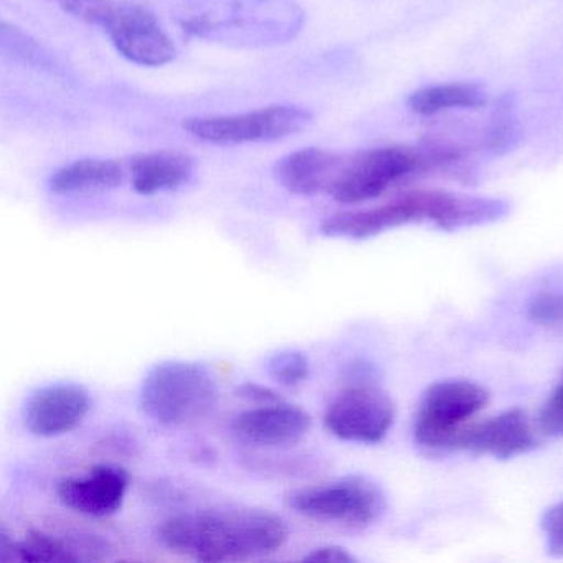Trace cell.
I'll return each instance as SVG.
<instances>
[{"label":"cell","mask_w":563,"mask_h":563,"mask_svg":"<svg viewBox=\"0 0 563 563\" xmlns=\"http://www.w3.org/2000/svg\"><path fill=\"white\" fill-rule=\"evenodd\" d=\"M65 14L107 32L120 14L121 0H51Z\"/></svg>","instance_id":"obj_22"},{"label":"cell","mask_w":563,"mask_h":563,"mask_svg":"<svg viewBox=\"0 0 563 563\" xmlns=\"http://www.w3.org/2000/svg\"><path fill=\"white\" fill-rule=\"evenodd\" d=\"M344 157L319 147H306L276 163V180L295 196L329 194Z\"/></svg>","instance_id":"obj_16"},{"label":"cell","mask_w":563,"mask_h":563,"mask_svg":"<svg viewBox=\"0 0 563 563\" xmlns=\"http://www.w3.org/2000/svg\"><path fill=\"white\" fill-rule=\"evenodd\" d=\"M157 539L170 552L200 562H239L282 549L288 526L266 509L227 507L169 517L157 529Z\"/></svg>","instance_id":"obj_1"},{"label":"cell","mask_w":563,"mask_h":563,"mask_svg":"<svg viewBox=\"0 0 563 563\" xmlns=\"http://www.w3.org/2000/svg\"><path fill=\"white\" fill-rule=\"evenodd\" d=\"M124 183V169L113 159H80L52 174L48 189L58 196L103 192Z\"/></svg>","instance_id":"obj_18"},{"label":"cell","mask_w":563,"mask_h":563,"mask_svg":"<svg viewBox=\"0 0 563 563\" xmlns=\"http://www.w3.org/2000/svg\"><path fill=\"white\" fill-rule=\"evenodd\" d=\"M302 560H306V562L352 563L355 562V556L351 555V553L342 549V547L324 545L311 550Z\"/></svg>","instance_id":"obj_28"},{"label":"cell","mask_w":563,"mask_h":563,"mask_svg":"<svg viewBox=\"0 0 563 563\" xmlns=\"http://www.w3.org/2000/svg\"><path fill=\"white\" fill-rule=\"evenodd\" d=\"M196 164L192 157L176 151L140 154L130 163L133 187L141 196L173 192L192 179Z\"/></svg>","instance_id":"obj_17"},{"label":"cell","mask_w":563,"mask_h":563,"mask_svg":"<svg viewBox=\"0 0 563 563\" xmlns=\"http://www.w3.org/2000/svg\"><path fill=\"white\" fill-rule=\"evenodd\" d=\"M536 444V433L526 411L510 408L489 420L461 428L453 438L451 451H470L497 460H510L529 453Z\"/></svg>","instance_id":"obj_12"},{"label":"cell","mask_w":563,"mask_h":563,"mask_svg":"<svg viewBox=\"0 0 563 563\" xmlns=\"http://www.w3.org/2000/svg\"><path fill=\"white\" fill-rule=\"evenodd\" d=\"M520 136L516 97L512 93L503 95L494 104L481 147L490 156H504L519 144Z\"/></svg>","instance_id":"obj_21"},{"label":"cell","mask_w":563,"mask_h":563,"mask_svg":"<svg viewBox=\"0 0 563 563\" xmlns=\"http://www.w3.org/2000/svg\"><path fill=\"white\" fill-rule=\"evenodd\" d=\"M268 374L273 380L285 387H298L308 380L311 365L308 357L299 351L276 352L268 361Z\"/></svg>","instance_id":"obj_23"},{"label":"cell","mask_w":563,"mask_h":563,"mask_svg":"<svg viewBox=\"0 0 563 563\" xmlns=\"http://www.w3.org/2000/svg\"><path fill=\"white\" fill-rule=\"evenodd\" d=\"M108 553V543L97 537H60L44 530H31L22 540L0 533V562H85L100 560Z\"/></svg>","instance_id":"obj_15"},{"label":"cell","mask_w":563,"mask_h":563,"mask_svg":"<svg viewBox=\"0 0 563 563\" xmlns=\"http://www.w3.org/2000/svg\"><path fill=\"white\" fill-rule=\"evenodd\" d=\"M539 423L543 433L550 437H563V380L543 404Z\"/></svg>","instance_id":"obj_26"},{"label":"cell","mask_w":563,"mask_h":563,"mask_svg":"<svg viewBox=\"0 0 563 563\" xmlns=\"http://www.w3.org/2000/svg\"><path fill=\"white\" fill-rule=\"evenodd\" d=\"M0 47H2V54L5 57L24 65V67L51 75L52 78H57L64 84L74 81V74H71L70 68L62 64L60 58L55 57L51 51L34 41L31 35L25 34L15 25L8 24V22H4L2 29H0Z\"/></svg>","instance_id":"obj_20"},{"label":"cell","mask_w":563,"mask_h":563,"mask_svg":"<svg viewBox=\"0 0 563 563\" xmlns=\"http://www.w3.org/2000/svg\"><path fill=\"white\" fill-rule=\"evenodd\" d=\"M540 527L545 536L547 552L553 556H563V499L543 512Z\"/></svg>","instance_id":"obj_25"},{"label":"cell","mask_w":563,"mask_h":563,"mask_svg":"<svg viewBox=\"0 0 563 563\" xmlns=\"http://www.w3.org/2000/svg\"><path fill=\"white\" fill-rule=\"evenodd\" d=\"M509 212L510 203L503 199L446 190H413L372 209L329 216L319 229L322 235L349 240L372 239L413 223H430L444 232H456L497 222Z\"/></svg>","instance_id":"obj_2"},{"label":"cell","mask_w":563,"mask_h":563,"mask_svg":"<svg viewBox=\"0 0 563 563\" xmlns=\"http://www.w3.org/2000/svg\"><path fill=\"white\" fill-rule=\"evenodd\" d=\"M90 405V394L81 385H45L25 400L22 423L35 437H62L84 423Z\"/></svg>","instance_id":"obj_11"},{"label":"cell","mask_w":563,"mask_h":563,"mask_svg":"<svg viewBox=\"0 0 563 563\" xmlns=\"http://www.w3.org/2000/svg\"><path fill=\"white\" fill-rule=\"evenodd\" d=\"M395 420L391 398L374 384L344 388L329 404L324 424L339 440L375 444L384 440Z\"/></svg>","instance_id":"obj_9"},{"label":"cell","mask_w":563,"mask_h":563,"mask_svg":"<svg viewBox=\"0 0 563 563\" xmlns=\"http://www.w3.org/2000/svg\"><path fill=\"white\" fill-rule=\"evenodd\" d=\"M487 95L477 84H443L420 88L408 97L407 107L420 117H437L453 110H479Z\"/></svg>","instance_id":"obj_19"},{"label":"cell","mask_w":563,"mask_h":563,"mask_svg":"<svg viewBox=\"0 0 563 563\" xmlns=\"http://www.w3.org/2000/svg\"><path fill=\"white\" fill-rule=\"evenodd\" d=\"M130 487V474L113 464H98L85 476L67 477L57 486L60 503L75 512L90 517H108L123 506Z\"/></svg>","instance_id":"obj_13"},{"label":"cell","mask_w":563,"mask_h":563,"mask_svg":"<svg viewBox=\"0 0 563 563\" xmlns=\"http://www.w3.org/2000/svg\"><path fill=\"white\" fill-rule=\"evenodd\" d=\"M236 395L245 398V400L253 401L258 405L279 404L283 400L282 395L278 391L272 390V388L263 387L258 384H243L236 387Z\"/></svg>","instance_id":"obj_27"},{"label":"cell","mask_w":563,"mask_h":563,"mask_svg":"<svg viewBox=\"0 0 563 563\" xmlns=\"http://www.w3.org/2000/svg\"><path fill=\"white\" fill-rule=\"evenodd\" d=\"M312 114L295 104H272L240 114L190 118L184 130L200 143L216 146L275 143L305 131Z\"/></svg>","instance_id":"obj_7"},{"label":"cell","mask_w":563,"mask_h":563,"mask_svg":"<svg viewBox=\"0 0 563 563\" xmlns=\"http://www.w3.org/2000/svg\"><path fill=\"white\" fill-rule=\"evenodd\" d=\"M288 506L318 522L364 529L384 516L387 500L380 486L368 477L344 476L295 490L288 496Z\"/></svg>","instance_id":"obj_6"},{"label":"cell","mask_w":563,"mask_h":563,"mask_svg":"<svg viewBox=\"0 0 563 563\" xmlns=\"http://www.w3.org/2000/svg\"><path fill=\"white\" fill-rule=\"evenodd\" d=\"M219 397L216 375L206 365L164 361L144 375L140 407L161 427L183 428L209 417L219 405Z\"/></svg>","instance_id":"obj_5"},{"label":"cell","mask_w":563,"mask_h":563,"mask_svg":"<svg viewBox=\"0 0 563 563\" xmlns=\"http://www.w3.org/2000/svg\"><path fill=\"white\" fill-rule=\"evenodd\" d=\"M529 316L540 328L563 332V291H542L533 296Z\"/></svg>","instance_id":"obj_24"},{"label":"cell","mask_w":563,"mask_h":563,"mask_svg":"<svg viewBox=\"0 0 563 563\" xmlns=\"http://www.w3.org/2000/svg\"><path fill=\"white\" fill-rule=\"evenodd\" d=\"M454 173L470 177L463 151L427 141L420 146H387L344 157L329 196L344 206L378 199L398 184L427 173Z\"/></svg>","instance_id":"obj_4"},{"label":"cell","mask_w":563,"mask_h":563,"mask_svg":"<svg viewBox=\"0 0 563 563\" xmlns=\"http://www.w3.org/2000/svg\"><path fill=\"white\" fill-rule=\"evenodd\" d=\"M107 35L121 57L140 67H164L177 55L173 38L164 31L156 15L134 2H123Z\"/></svg>","instance_id":"obj_10"},{"label":"cell","mask_w":563,"mask_h":563,"mask_svg":"<svg viewBox=\"0 0 563 563\" xmlns=\"http://www.w3.org/2000/svg\"><path fill=\"white\" fill-rule=\"evenodd\" d=\"M489 401L486 388L470 380H443L431 385L418 405L413 434L428 453L451 451L461 428Z\"/></svg>","instance_id":"obj_8"},{"label":"cell","mask_w":563,"mask_h":563,"mask_svg":"<svg viewBox=\"0 0 563 563\" xmlns=\"http://www.w3.org/2000/svg\"><path fill=\"white\" fill-rule=\"evenodd\" d=\"M173 18L189 37L233 48L289 44L306 22L295 0H179Z\"/></svg>","instance_id":"obj_3"},{"label":"cell","mask_w":563,"mask_h":563,"mask_svg":"<svg viewBox=\"0 0 563 563\" xmlns=\"http://www.w3.org/2000/svg\"><path fill=\"white\" fill-rule=\"evenodd\" d=\"M308 411L295 405H260L243 411L233 421V431L240 440L260 448L295 446L311 430Z\"/></svg>","instance_id":"obj_14"}]
</instances>
